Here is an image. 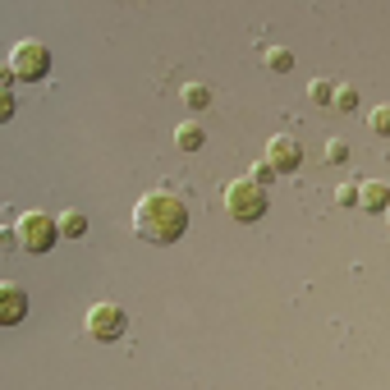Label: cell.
<instances>
[{"mask_svg":"<svg viewBox=\"0 0 390 390\" xmlns=\"http://www.w3.org/2000/svg\"><path fill=\"white\" fill-rule=\"evenodd\" d=\"M125 308H115V303H96L88 308V335L92 340H120L125 335Z\"/></svg>","mask_w":390,"mask_h":390,"instance_id":"cell-5","label":"cell"},{"mask_svg":"<svg viewBox=\"0 0 390 390\" xmlns=\"http://www.w3.org/2000/svg\"><path fill=\"white\" fill-rule=\"evenodd\" d=\"M326 156L335 161V166H344V161H349V147H344L340 138H330V142H326Z\"/></svg>","mask_w":390,"mask_h":390,"instance_id":"cell-15","label":"cell"},{"mask_svg":"<svg viewBox=\"0 0 390 390\" xmlns=\"http://www.w3.org/2000/svg\"><path fill=\"white\" fill-rule=\"evenodd\" d=\"M14 234H18V244H23L28 252H47L51 244L60 239V220H51L47 211H28V216L18 220Z\"/></svg>","mask_w":390,"mask_h":390,"instance_id":"cell-3","label":"cell"},{"mask_svg":"<svg viewBox=\"0 0 390 390\" xmlns=\"http://www.w3.org/2000/svg\"><path fill=\"white\" fill-rule=\"evenodd\" d=\"M184 101H188L193 110H203L207 101H211V92H207V88H198V83H188V88H184Z\"/></svg>","mask_w":390,"mask_h":390,"instance_id":"cell-13","label":"cell"},{"mask_svg":"<svg viewBox=\"0 0 390 390\" xmlns=\"http://www.w3.org/2000/svg\"><path fill=\"white\" fill-rule=\"evenodd\" d=\"M266 64H271L276 74H289V69H294V55H289V51H266Z\"/></svg>","mask_w":390,"mask_h":390,"instance_id":"cell-12","label":"cell"},{"mask_svg":"<svg viewBox=\"0 0 390 390\" xmlns=\"http://www.w3.org/2000/svg\"><path fill=\"white\" fill-rule=\"evenodd\" d=\"M372 129H376V133H390V106H376L372 110Z\"/></svg>","mask_w":390,"mask_h":390,"instance_id":"cell-16","label":"cell"},{"mask_svg":"<svg viewBox=\"0 0 390 390\" xmlns=\"http://www.w3.org/2000/svg\"><path fill=\"white\" fill-rule=\"evenodd\" d=\"M14 78H42L51 69V51L42 47V42H18L14 51H10V64H5Z\"/></svg>","mask_w":390,"mask_h":390,"instance_id":"cell-4","label":"cell"},{"mask_svg":"<svg viewBox=\"0 0 390 390\" xmlns=\"http://www.w3.org/2000/svg\"><path fill=\"white\" fill-rule=\"evenodd\" d=\"M23 317H28V294H23L14 281H5L0 285V326H14Z\"/></svg>","mask_w":390,"mask_h":390,"instance_id":"cell-7","label":"cell"},{"mask_svg":"<svg viewBox=\"0 0 390 390\" xmlns=\"http://www.w3.org/2000/svg\"><path fill=\"white\" fill-rule=\"evenodd\" d=\"M179 147H184V152H198V147H203V129L184 125V129H179Z\"/></svg>","mask_w":390,"mask_h":390,"instance_id":"cell-11","label":"cell"},{"mask_svg":"<svg viewBox=\"0 0 390 390\" xmlns=\"http://www.w3.org/2000/svg\"><path fill=\"white\" fill-rule=\"evenodd\" d=\"M335 198H340V207H354V203H359V188H349V184H344L340 193H335Z\"/></svg>","mask_w":390,"mask_h":390,"instance_id":"cell-18","label":"cell"},{"mask_svg":"<svg viewBox=\"0 0 390 390\" xmlns=\"http://www.w3.org/2000/svg\"><path fill=\"white\" fill-rule=\"evenodd\" d=\"M266 207H271V193L262 184H252V179H234L225 188V211L234 220H257V216H266Z\"/></svg>","mask_w":390,"mask_h":390,"instance_id":"cell-2","label":"cell"},{"mask_svg":"<svg viewBox=\"0 0 390 390\" xmlns=\"http://www.w3.org/2000/svg\"><path fill=\"white\" fill-rule=\"evenodd\" d=\"M298 161H303L298 138H271V142H266V166H271L276 174H294Z\"/></svg>","mask_w":390,"mask_h":390,"instance_id":"cell-6","label":"cell"},{"mask_svg":"<svg viewBox=\"0 0 390 390\" xmlns=\"http://www.w3.org/2000/svg\"><path fill=\"white\" fill-rule=\"evenodd\" d=\"M312 101H317V106H330V101H335V83H330V78H317V83H312Z\"/></svg>","mask_w":390,"mask_h":390,"instance_id":"cell-10","label":"cell"},{"mask_svg":"<svg viewBox=\"0 0 390 390\" xmlns=\"http://www.w3.org/2000/svg\"><path fill=\"white\" fill-rule=\"evenodd\" d=\"M359 203L367 207V211H386V203H390L386 179H372V184H363V188H359Z\"/></svg>","mask_w":390,"mask_h":390,"instance_id":"cell-8","label":"cell"},{"mask_svg":"<svg viewBox=\"0 0 390 390\" xmlns=\"http://www.w3.org/2000/svg\"><path fill=\"white\" fill-rule=\"evenodd\" d=\"M83 230H88V216H83V211H64L60 216V234L64 239H78Z\"/></svg>","mask_w":390,"mask_h":390,"instance_id":"cell-9","label":"cell"},{"mask_svg":"<svg viewBox=\"0 0 390 390\" xmlns=\"http://www.w3.org/2000/svg\"><path fill=\"white\" fill-rule=\"evenodd\" d=\"M133 230L147 239V244H174L179 234L188 230V211L184 203L174 198V193H147L138 203V211H133Z\"/></svg>","mask_w":390,"mask_h":390,"instance_id":"cell-1","label":"cell"},{"mask_svg":"<svg viewBox=\"0 0 390 390\" xmlns=\"http://www.w3.org/2000/svg\"><path fill=\"white\" fill-rule=\"evenodd\" d=\"M271 179H276V170H271V166H266V161H262V166H257V170H252V184H271Z\"/></svg>","mask_w":390,"mask_h":390,"instance_id":"cell-17","label":"cell"},{"mask_svg":"<svg viewBox=\"0 0 390 390\" xmlns=\"http://www.w3.org/2000/svg\"><path fill=\"white\" fill-rule=\"evenodd\" d=\"M330 106H340V110H354V106H359V92H354V88H340Z\"/></svg>","mask_w":390,"mask_h":390,"instance_id":"cell-14","label":"cell"}]
</instances>
